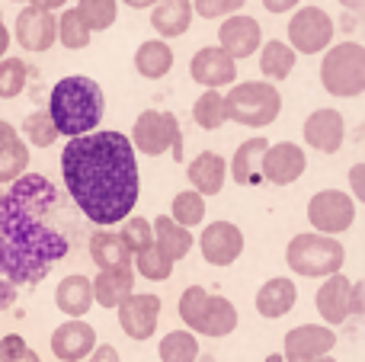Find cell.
I'll use <instances>...</instances> for the list:
<instances>
[{
    "label": "cell",
    "instance_id": "obj_11",
    "mask_svg": "<svg viewBox=\"0 0 365 362\" xmlns=\"http://www.w3.org/2000/svg\"><path fill=\"white\" fill-rule=\"evenodd\" d=\"M336 346V333L327 324H298L285 333V356L282 362H311L330 356Z\"/></svg>",
    "mask_w": 365,
    "mask_h": 362
},
{
    "label": "cell",
    "instance_id": "obj_27",
    "mask_svg": "<svg viewBox=\"0 0 365 362\" xmlns=\"http://www.w3.org/2000/svg\"><path fill=\"white\" fill-rule=\"evenodd\" d=\"M266 148H269L266 138H247L244 145L234 151V157H231L234 183H240V186H259L263 183V177H259V164H263Z\"/></svg>",
    "mask_w": 365,
    "mask_h": 362
},
{
    "label": "cell",
    "instance_id": "obj_32",
    "mask_svg": "<svg viewBox=\"0 0 365 362\" xmlns=\"http://www.w3.org/2000/svg\"><path fill=\"white\" fill-rule=\"evenodd\" d=\"M160 362H199V340L189 331H170L160 337L158 346Z\"/></svg>",
    "mask_w": 365,
    "mask_h": 362
},
{
    "label": "cell",
    "instance_id": "obj_10",
    "mask_svg": "<svg viewBox=\"0 0 365 362\" xmlns=\"http://www.w3.org/2000/svg\"><path fill=\"white\" fill-rule=\"evenodd\" d=\"M160 299L154 292H132L119 305V327L128 340H151L158 333Z\"/></svg>",
    "mask_w": 365,
    "mask_h": 362
},
{
    "label": "cell",
    "instance_id": "obj_34",
    "mask_svg": "<svg viewBox=\"0 0 365 362\" xmlns=\"http://www.w3.org/2000/svg\"><path fill=\"white\" fill-rule=\"evenodd\" d=\"M74 10L90 32H103L119 16V0H77Z\"/></svg>",
    "mask_w": 365,
    "mask_h": 362
},
{
    "label": "cell",
    "instance_id": "obj_22",
    "mask_svg": "<svg viewBox=\"0 0 365 362\" xmlns=\"http://www.w3.org/2000/svg\"><path fill=\"white\" fill-rule=\"evenodd\" d=\"M298 301V286L285 276H276V279L263 282L257 292V314L259 318H269V321H279L295 308Z\"/></svg>",
    "mask_w": 365,
    "mask_h": 362
},
{
    "label": "cell",
    "instance_id": "obj_36",
    "mask_svg": "<svg viewBox=\"0 0 365 362\" xmlns=\"http://www.w3.org/2000/svg\"><path fill=\"white\" fill-rule=\"evenodd\" d=\"M58 23V29H55V42H61L64 48H71V51H81V48H87L90 45V36L93 32L83 26V19L77 16V10H64L61 16L55 19Z\"/></svg>",
    "mask_w": 365,
    "mask_h": 362
},
{
    "label": "cell",
    "instance_id": "obj_6",
    "mask_svg": "<svg viewBox=\"0 0 365 362\" xmlns=\"http://www.w3.org/2000/svg\"><path fill=\"white\" fill-rule=\"evenodd\" d=\"M321 83L336 100H353L365 93V48L359 42H340L324 51Z\"/></svg>",
    "mask_w": 365,
    "mask_h": 362
},
{
    "label": "cell",
    "instance_id": "obj_18",
    "mask_svg": "<svg viewBox=\"0 0 365 362\" xmlns=\"http://www.w3.org/2000/svg\"><path fill=\"white\" fill-rule=\"evenodd\" d=\"M96 350V331L87 321H64L51 333V353L61 362H83Z\"/></svg>",
    "mask_w": 365,
    "mask_h": 362
},
{
    "label": "cell",
    "instance_id": "obj_19",
    "mask_svg": "<svg viewBox=\"0 0 365 362\" xmlns=\"http://www.w3.org/2000/svg\"><path fill=\"white\" fill-rule=\"evenodd\" d=\"M349 295H353V279H346L343 273H334L327 276V282H321L314 305L327 327H340L343 321L353 318L349 314Z\"/></svg>",
    "mask_w": 365,
    "mask_h": 362
},
{
    "label": "cell",
    "instance_id": "obj_42",
    "mask_svg": "<svg viewBox=\"0 0 365 362\" xmlns=\"http://www.w3.org/2000/svg\"><path fill=\"white\" fill-rule=\"evenodd\" d=\"M0 362H42V359L19 333H4L0 337Z\"/></svg>",
    "mask_w": 365,
    "mask_h": 362
},
{
    "label": "cell",
    "instance_id": "obj_44",
    "mask_svg": "<svg viewBox=\"0 0 365 362\" xmlns=\"http://www.w3.org/2000/svg\"><path fill=\"white\" fill-rule=\"evenodd\" d=\"M349 186H353V199L362 202L365 199V164H356L353 170H349Z\"/></svg>",
    "mask_w": 365,
    "mask_h": 362
},
{
    "label": "cell",
    "instance_id": "obj_46",
    "mask_svg": "<svg viewBox=\"0 0 365 362\" xmlns=\"http://www.w3.org/2000/svg\"><path fill=\"white\" fill-rule=\"evenodd\" d=\"M298 4H302V0H263V6H266L269 13H276V16H282V13L295 10Z\"/></svg>",
    "mask_w": 365,
    "mask_h": 362
},
{
    "label": "cell",
    "instance_id": "obj_28",
    "mask_svg": "<svg viewBox=\"0 0 365 362\" xmlns=\"http://www.w3.org/2000/svg\"><path fill=\"white\" fill-rule=\"evenodd\" d=\"M151 231H154V247L164 250L173 263L182 260V257H189V250H192V244H195L192 231L180 228L170 215H158V218H154Z\"/></svg>",
    "mask_w": 365,
    "mask_h": 362
},
{
    "label": "cell",
    "instance_id": "obj_52",
    "mask_svg": "<svg viewBox=\"0 0 365 362\" xmlns=\"http://www.w3.org/2000/svg\"><path fill=\"white\" fill-rule=\"evenodd\" d=\"M340 6H346V10H349V13H362L365 0H340Z\"/></svg>",
    "mask_w": 365,
    "mask_h": 362
},
{
    "label": "cell",
    "instance_id": "obj_31",
    "mask_svg": "<svg viewBox=\"0 0 365 362\" xmlns=\"http://www.w3.org/2000/svg\"><path fill=\"white\" fill-rule=\"evenodd\" d=\"M298 55L282 42V38H269L259 45V74L269 81H285L295 71Z\"/></svg>",
    "mask_w": 365,
    "mask_h": 362
},
{
    "label": "cell",
    "instance_id": "obj_3",
    "mask_svg": "<svg viewBox=\"0 0 365 362\" xmlns=\"http://www.w3.org/2000/svg\"><path fill=\"white\" fill-rule=\"evenodd\" d=\"M45 113H48L58 135H64V138H81V135H90L103 122L106 96H103V87L93 77L71 74V77H61V81L51 87L48 109H45Z\"/></svg>",
    "mask_w": 365,
    "mask_h": 362
},
{
    "label": "cell",
    "instance_id": "obj_54",
    "mask_svg": "<svg viewBox=\"0 0 365 362\" xmlns=\"http://www.w3.org/2000/svg\"><path fill=\"white\" fill-rule=\"evenodd\" d=\"M13 4H29V0H13Z\"/></svg>",
    "mask_w": 365,
    "mask_h": 362
},
{
    "label": "cell",
    "instance_id": "obj_50",
    "mask_svg": "<svg viewBox=\"0 0 365 362\" xmlns=\"http://www.w3.org/2000/svg\"><path fill=\"white\" fill-rule=\"evenodd\" d=\"M6 51H10V32H6L4 16H0V58H6Z\"/></svg>",
    "mask_w": 365,
    "mask_h": 362
},
{
    "label": "cell",
    "instance_id": "obj_13",
    "mask_svg": "<svg viewBox=\"0 0 365 362\" xmlns=\"http://www.w3.org/2000/svg\"><path fill=\"white\" fill-rule=\"evenodd\" d=\"M304 170H308V154H304L298 145H292V141L269 145L263 154V164H259V177L269 180L272 186L298 183Z\"/></svg>",
    "mask_w": 365,
    "mask_h": 362
},
{
    "label": "cell",
    "instance_id": "obj_12",
    "mask_svg": "<svg viewBox=\"0 0 365 362\" xmlns=\"http://www.w3.org/2000/svg\"><path fill=\"white\" fill-rule=\"evenodd\" d=\"M199 250L208 267H231L244 254V231L234 222H212L199 234Z\"/></svg>",
    "mask_w": 365,
    "mask_h": 362
},
{
    "label": "cell",
    "instance_id": "obj_24",
    "mask_svg": "<svg viewBox=\"0 0 365 362\" xmlns=\"http://www.w3.org/2000/svg\"><path fill=\"white\" fill-rule=\"evenodd\" d=\"M55 305L58 311H64L71 321H83V314L93 308V289L83 273H71L58 282L55 289Z\"/></svg>",
    "mask_w": 365,
    "mask_h": 362
},
{
    "label": "cell",
    "instance_id": "obj_2",
    "mask_svg": "<svg viewBox=\"0 0 365 362\" xmlns=\"http://www.w3.org/2000/svg\"><path fill=\"white\" fill-rule=\"evenodd\" d=\"M64 190L93 224H119L132 218L141 196V170L128 135L90 132L68 138L61 151Z\"/></svg>",
    "mask_w": 365,
    "mask_h": 362
},
{
    "label": "cell",
    "instance_id": "obj_20",
    "mask_svg": "<svg viewBox=\"0 0 365 362\" xmlns=\"http://www.w3.org/2000/svg\"><path fill=\"white\" fill-rule=\"evenodd\" d=\"M186 177H189V183H192V192H199L202 199L218 196L227 180V160L221 157V154L202 151L199 157H192V164L186 167Z\"/></svg>",
    "mask_w": 365,
    "mask_h": 362
},
{
    "label": "cell",
    "instance_id": "obj_29",
    "mask_svg": "<svg viewBox=\"0 0 365 362\" xmlns=\"http://www.w3.org/2000/svg\"><path fill=\"white\" fill-rule=\"evenodd\" d=\"M170 68H173V48L164 38H148V42L138 45V51H135V71L145 81H160V77L170 74Z\"/></svg>",
    "mask_w": 365,
    "mask_h": 362
},
{
    "label": "cell",
    "instance_id": "obj_4",
    "mask_svg": "<svg viewBox=\"0 0 365 362\" xmlns=\"http://www.w3.org/2000/svg\"><path fill=\"white\" fill-rule=\"evenodd\" d=\"M221 96H225L227 122H237V125H247V128H266L282 113V93L269 81L231 83V90Z\"/></svg>",
    "mask_w": 365,
    "mask_h": 362
},
{
    "label": "cell",
    "instance_id": "obj_26",
    "mask_svg": "<svg viewBox=\"0 0 365 362\" xmlns=\"http://www.w3.org/2000/svg\"><path fill=\"white\" fill-rule=\"evenodd\" d=\"M90 289H93V301L100 308H119L135 292V273L132 269L96 273V279H90Z\"/></svg>",
    "mask_w": 365,
    "mask_h": 362
},
{
    "label": "cell",
    "instance_id": "obj_21",
    "mask_svg": "<svg viewBox=\"0 0 365 362\" xmlns=\"http://www.w3.org/2000/svg\"><path fill=\"white\" fill-rule=\"evenodd\" d=\"M29 170V145L19 138L10 122L0 119V183L10 186Z\"/></svg>",
    "mask_w": 365,
    "mask_h": 362
},
{
    "label": "cell",
    "instance_id": "obj_41",
    "mask_svg": "<svg viewBox=\"0 0 365 362\" xmlns=\"http://www.w3.org/2000/svg\"><path fill=\"white\" fill-rule=\"evenodd\" d=\"M119 237L125 241L128 254H145L148 247H154V231H151V222L141 215L135 218H125V231H119Z\"/></svg>",
    "mask_w": 365,
    "mask_h": 362
},
{
    "label": "cell",
    "instance_id": "obj_35",
    "mask_svg": "<svg viewBox=\"0 0 365 362\" xmlns=\"http://www.w3.org/2000/svg\"><path fill=\"white\" fill-rule=\"evenodd\" d=\"M170 218L180 224V228H195V224L205 222V199L192 190H182L173 196V205H170Z\"/></svg>",
    "mask_w": 365,
    "mask_h": 362
},
{
    "label": "cell",
    "instance_id": "obj_17",
    "mask_svg": "<svg viewBox=\"0 0 365 362\" xmlns=\"http://www.w3.org/2000/svg\"><path fill=\"white\" fill-rule=\"evenodd\" d=\"M55 29H58L55 13H45L38 6H23L16 13L13 36H16L23 51H48L55 45Z\"/></svg>",
    "mask_w": 365,
    "mask_h": 362
},
{
    "label": "cell",
    "instance_id": "obj_1",
    "mask_svg": "<svg viewBox=\"0 0 365 362\" xmlns=\"http://www.w3.org/2000/svg\"><path fill=\"white\" fill-rule=\"evenodd\" d=\"M58 205V186L42 173H23L0 192V279L38 286L71 254L68 234L48 224Z\"/></svg>",
    "mask_w": 365,
    "mask_h": 362
},
{
    "label": "cell",
    "instance_id": "obj_30",
    "mask_svg": "<svg viewBox=\"0 0 365 362\" xmlns=\"http://www.w3.org/2000/svg\"><path fill=\"white\" fill-rule=\"evenodd\" d=\"M237 321H240L237 318V308H234L225 295H208L205 314H202L195 333H205V337H227V333H234Z\"/></svg>",
    "mask_w": 365,
    "mask_h": 362
},
{
    "label": "cell",
    "instance_id": "obj_14",
    "mask_svg": "<svg viewBox=\"0 0 365 362\" xmlns=\"http://www.w3.org/2000/svg\"><path fill=\"white\" fill-rule=\"evenodd\" d=\"M263 45V29L253 16H244V13H234L225 23L218 26V48L225 55H231L234 61H244L253 51H259Z\"/></svg>",
    "mask_w": 365,
    "mask_h": 362
},
{
    "label": "cell",
    "instance_id": "obj_43",
    "mask_svg": "<svg viewBox=\"0 0 365 362\" xmlns=\"http://www.w3.org/2000/svg\"><path fill=\"white\" fill-rule=\"evenodd\" d=\"M244 4L247 0H192V13L202 19H227L244 10Z\"/></svg>",
    "mask_w": 365,
    "mask_h": 362
},
{
    "label": "cell",
    "instance_id": "obj_38",
    "mask_svg": "<svg viewBox=\"0 0 365 362\" xmlns=\"http://www.w3.org/2000/svg\"><path fill=\"white\" fill-rule=\"evenodd\" d=\"M132 260H135L138 276H145V279H151V282H164L173 276V260L158 247H148L145 254H135Z\"/></svg>",
    "mask_w": 365,
    "mask_h": 362
},
{
    "label": "cell",
    "instance_id": "obj_40",
    "mask_svg": "<svg viewBox=\"0 0 365 362\" xmlns=\"http://www.w3.org/2000/svg\"><path fill=\"white\" fill-rule=\"evenodd\" d=\"M205 305H208V292L202 286H189L186 292L180 295V321L186 324L189 333H195V327H199L202 314H205Z\"/></svg>",
    "mask_w": 365,
    "mask_h": 362
},
{
    "label": "cell",
    "instance_id": "obj_33",
    "mask_svg": "<svg viewBox=\"0 0 365 362\" xmlns=\"http://www.w3.org/2000/svg\"><path fill=\"white\" fill-rule=\"evenodd\" d=\"M192 119L199 128L205 132H215L227 122V113H225V96L218 90H202V96L192 103Z\"/></svg>",
    "mask_w": 365,
    "mask_h": 362
},
{
    "label": "cell",
    "instance_id": "obj_48",
    "mask_svg": "<svg viewBox=\"0 0 365 362\" xmlns=\"http://www.w3.org/2000/svg\"><path fill=\"white\" fill-rule=\"evenodd\" d=\"M362 282H353V295H349V314H362Z\"/></svg>",
    "mask_w": 365,
    "mask_h": 362
},
{
    "label": "cell",
    "instance_id": "obj_37",
    "mask_svg": "<svg viewBox=\"0 0 365 362\" xmlns=\"http://www.w3.org/2000/svg\"><path fill=\"white\" fill-rule=\"evenodd\" d=\"M29 68L23 58H0V100H16L26 90Z\"/></svg>",
    "mask_w": 365,
    "mask_h": 362
},
{
    "label": "cell",
    "instance_id": "obj_39",
    "mask_svg": "<svg viewBox=\"0 0 365 362\" xmlns=\"http://www.w3.org/2000/svg\"><path fill=\"white\" fill-rule=\"evenodd\" d=\"M23 135H26V141H29L32 148H51L55 145V138H58V132H55V125H51V119H48L45 109H36V113L26 115L23 119Z\"/></svg>",
    "mask_w": 365,
    "mask_h": 362
},
{
    "label": "cell",
    "instance_id": "obj_45",
    "mask_svg": "<svg viewBox=\"0 0 365 362\" xmlns=\"http://www.w3.org/2000/svg\"><path fill=\"white\" fill-rule=\"evenodd\" d=\"M87 362H122V359H119V350H115V346L103 343V346H96V350L90 353Z\"/></svg>",
    "mask_w": 365,
    "mask_h": 362
},
{
    "label": "cell",
    "instance_id": "obj_5",
    "mask_svg": "<svg viewBox=\"0 0 365 362\" xmlns=\"http://www.w3.org/2000/svg\"><path fill=\"white\" fill-rule=\"evenodd\" d=\"M285 263L295 276L304 279H327L334 273H343L346 263V247L340 244V237H327V234H314V231H302L289 241L285 247Z\"/></svg>",
    "mask_w": 365,
    "mask_h": 362
},
{
    "label": "cell",
    "instance_id": "obj_15",
    "mask_svg": "<svg viewBox=\"0 0 365 362\" xmlns=\"http://www.w3.org/2000/svg\"><path fill=\"white\" fill-rule=\"evenodd\" d=\"M189 74L205 90H221V87L237 83V61L231 55H225L221 48H215V45H205V48H199L192 55Z\"/></svg>",
    "mask_w": 365,
    "mask_h": 362
},
{
    "label": "cell",
    "instance_id": "obj_53",
    "mask_svg": "<svg viewBox=\"0 0 365 362\" xmlns=\"http://www.w3.org/2000/svg\"><path fill=\"white\" fill-rule=\"evenodd\" d=\"M311 362H336L334 356H321V359H311Z\"/></svg>",
    "mask_w": 365,
    "mask_h": 362
},
{
    "label": "cell",
    "instance_id": "obj_8",
    "mask_svg": "<svg viewBox=\"0 0 365 362\" xmlns=\"http://www.w3.org/2000/svg\"><path fill=\"white\" fill-rule=\"evenodd\" d=\"M334 19L324 6H302L289 19V48L295 55H321L334 42Z\"/></svg>",
    "mask_w": 365,
    "mask_h": 362
},
{
    "label": "cell",
    "instance_id": "obj_49",
    "mask_svg": "<svg viewBox=\"0 0 365 362\" xmlns=\"http://www.w3.org/2000/svg\"><path fill=\"white\" fill-rule=\"evenodd\" d=\"M64 4H68V0H29V6H38V10H45V13L61 10Z\"/></svg>",
    "mask_w": 365,
    "mask_h": 362
},
{
    "label": "cell",
    "instance_id": "obj_47",
    "mask_svg": "<svg viewBox=\"0 0 365 362\" xmlns=\"http://www.w3.org/2000/svg\"><path fill=\"white\" fill-rule=\"evenodd\" d=\"M16 301V286L6 279H0V311H6V308Z\"/></svg>",
    "mask_w": 365,
    "mask_h": 362
},
{
    "label": "cell",
    "instance_id": "obj_7",
    "mask_svg": "<svg viewBox=\"0 0 365 362\" xmlns=\"http://www.w3.org/2000/svg\"><path fill=\"white\" fill-rule=\"evenodd\" d=\"M132 148L138 154L148 157H160V154L170 151L173 160L182 164V128L173 113H160V109H145V113L135 119L132 128Z\"/></svg>",
    "mask_w": 365,
    "mask_h": 362
},
{
    "label": "cell",
    "instance_id": "obj_25",
    "mask_svg": "<svg viewBox=\"0 0 365 362\" xmlns=\"http://www.w3.org/2000/svg\"><path fill=\"white\" fill-rule=\"evenodd\" d=\"M90 260L96 263L100 273L109 269H132V254H128L125 241L119 237V231H96L90 237Z\"/></svg>",
    "mask_w": 365,
    "mask_h": 362
},
{
    "label": "cell",
    "instance_id": "obj_23",
    "mask_svg": "<svg viewBox=\"0 0 365 362\" xmlns=\"http://www.w3.org/2000/svg\"><path fill=\"white\" fill-rule=\"evenodd\" d=\"M192 0H158L151 6V26L160 38L186 36L192 26Z\"/></svg>",
    "mask_w": 365,
    "mask_h": 362
},
{
    "label": "cell",
    "instance_id": "obj_9",
    "mask_svg": "<svg viewBox=\"0 0 365 362\" xmlns=\"http://www.w3.org/2000/svg\"><path fill=\"white\" fill-rule=\"evenodd\" d=\"M308 222L314 234L340 237L356 222V199L343 190H321L308 202Z\"/></svg>",
    "mask_w": 365,
    "mask_h": 362
},
{
    "label": "cell",
    "instance_id": "obj_16",
    "mask_svg": "<svg viewBox=\"0 0 365 362\" xmlns=\"http://www.w3.org/2000/svg\"><path fill=\"white\" fill-rule=\"evenodd\" d=\"M304 141H308V148H314V151L321 154H336L343 148V141H346V122H343L340 109H314V113L304 119Z\"/></svg>",
    "mask_w": 365,
    "mask_h": 362
},
{
    "label": "cell",
    "instance_id": "obj_51",
    "mask_svg": "<svg viewBox=\"0 0 365 362\" xmlns=\"http://www.w3.org/2000/svg\"><path fill=\"white\" fill-rule=\"evenodd\" d=\"M122 4H128L132 10H151V6L158 4V0H122Z\"/></svg>",
    "mask_w": 365,
    "mask_h": 362
}]
</instances>
